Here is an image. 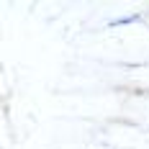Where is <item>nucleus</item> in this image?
<instances>
[{
	"instance_id": "obj_1",
	"label": "nucleus",
	"mask_w": 149,
	"mask_h": 149,
	"mask_svg": "<svg viewBox=\"0 0 149 149\" xmlns=\"http://www.w3.org/2000/svg\"><path fill=\"white\" fill-rule=\"evenodd\" d=\"M139 15H129V18H118V21H111V26H123V23H136Z\"/></svg>"
}]
</instances>
